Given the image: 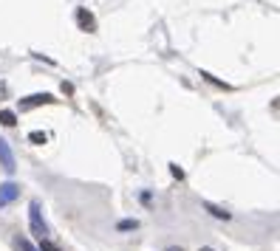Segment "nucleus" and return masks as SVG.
Here are the masks:
<instances>
[{
  "instance_id": "obj_5",
  "label": "nucleus",
  "mask_w": 280,
  "mask_h": 251,
  "mask_svg": "<svg viewBox=\"0 0 280 251\" xmlns=\"http://www.w3.org/2000/svg\"><path fill=\"white\" fill-rule=\"evenodd\" d=\"M77 23L85 28V31H94V28H97V20H94V14H91V11H85V9H77Z\"/></svg>"
},
{
  "instance_id": "obj_7",
  "label": "nucleus",
  "mask_w": 280,
  "mask_h": 251,
  "mask_svg": "<svg viewBox=\"0 0 280 251\" xmlns=\"http://www.w3.org/2000/svg\"><path fill=\"white\" fill-rule=\"evenodd\" d=\"M0 121H3L6 127H14V124H17V113L14 110H0Z\"/></svg>"
},
{
  "instance_id": "obj_3",
  "label": "nucleus",
  "mask_w": 280,
  "mask_h": 251,
  "mask_svg": "<svg viewBox=\"0 0 280 251\" xmlns=\"http://www.w3.org/2000/svg\"><path fill=\"white\" fill-rule=\"evenodd\" d=\"M17 195H20V186H17V183H11V181L0 183V206H9Z\"/></svg>"
},
{
  "instance_id": "obj_6",
  "label": "nucleus",
  "mask_w": 280,
  "mask_h": 251,
  "mask_svg": "<svg viewBox=\"0 0 280 251\" xmlns=\"http://www.w3.org/2000/svg\"><path fill=\"white\" fill-rule=\"evenodd\" d=\"M201 206L207 209V212H210L212 217H218V220H229V217H232V215H229V212H227L224 206H215V203H210V200H204Z\"/></svg>"
},
{
  "instance_id": "obj_8",
  "label": "nucleus",
  "mask_w": 280,
  "mask_h": 251,
  "mask_svg": "<svg viewBox=\"0 0 280 251\" xmlns=\"http://www.w3.org/2000/svg\"><path fill=\"white\" fill-rule=\"evenodd\" d=\"M116 229H119V232H133V229H139V220H119Z\"/></svg>"
},
{
  "instance_id": "obj_12",
  "label": "nucleus",
  "mask_w": 280,
  "mask_h": 251,
  "mask_svg": "<svg viewBox=\"0 0 280 251\" xmlns=\"http://www.w3.org/2000/svg\"><path fill=\"white\" fill-rule=\"evenodd\" d=\"M170 172H173V178H178V181L184 178V169H181L178 164H170Z\"/></svg>"
},
{
  "instance_id": "obj_10",
  "label": "nucleus",
  "mask_w": 280,
  "mask_h": 251,
  "mask_svg": "<svg viewBox=\"0 0 280 251\" xmlns=\"http://www.w3.org/2000/svg\"><path fill=\"white\" fill-rule=\"evenodd\" d=\"M37 251H62L57 243H51V240H40V249Z\"/></svg>"
},
{
  "instance_id": "obj_2",
  "label": "nucleus",
  "mask_w": 280,
  "mask_h": 251,
  "mask_svg": "<svg viewBox=\"0 0 280 251\" xmlns=\"http://www.w3.org/2000/svg\"><path fill=\"white\" fill-rule=\"evenodd\" d=\"M51 102H57L51 93H31L20 102V110H28V107H37V104H51Z\"/></svg>"
},
{
  "instance_id": "obj_14",
  "label": "nucleus",
  "mask_w": 280,
  "mask_h": 251,
  "mask_svg": "<svg viewBox=\"0 0 280 251\" xmlns=\"http://www.w3.org/2000/svg\"><path fill=\"white\" fill-rule=\"evenodd\" d=\"M0 96H6V85H0Z\"/></svg>"
},
{
  "instance_id": "obj_13",
  "label": "nucleus",
  "mask_w": 280,
  "mask_h": 251,
  "mask_svg": "<svg viewBox=\"0 0 280 251\" xmlns=\"http://www.w3.org/2000/svg\"><path fill=\"white\" fill-rule=\"evenodd\" d=\"M20 249H23V251H37L34 246H31L28 240H23V237H20Z\"/></svg>"
},
{
  "instance_id": "obj_1",
  "label": "nucleus",
  "mask_w": 280,
  "mask_h": 251,
  "mask_svg": "<svg viewBox=\"0 0 280 251\" xmlns=\"http://www.w3.org/2000/svg\"><path fill=\"white\" fill-rule=\"evenodd\" d=\"M28 223H31V232H34L40 240H45L48 229H45V220H43V215H40V200H31V206H28Z\"/></svg>"
},
{
  "instance_id": "obj_9",
  "label": "nucleus",
  "mask_w": 280,
  "mask_h": 251,
  "mask_svg": "<svg viewBox=\"0 0 280 251\" xmlns=\"http://www.w3.org/2000/svg\"><path fill=\"white\" fill-rule=\"evenodd\" d=\"M28 141H34V144H45V141H48V136H45V133H40V130H34V133H28Z\"/></svg>"
},
{
  "instance_id": "obj_16",
  "label": "nucleus",
  "mask_w": 280,
  "mask_h": 251,
  "mask_svg": "<svg viewBox=\"0 0 280 251\" xmlns=\"http://www.w3.org/2000/svg\"><path fill=\"white\" fill-rule=\"evenodd\" d=\"M198 251H215V249H207V246H204V249H198Z\"/></svg>"
},
{
  "instance_id": "obj_11",
  "label": "nucleus",
  "mask_w": 280,
  "mask_h": 251,
  "mask_svg": "<svg viewBox=\"0 0 280 251\" xmlns=\"http://www.w3.org/2000/svg\"><path fill=\"white\" fill-rule=\"evenodd\" d=\"M201 77L207 79V82H212V85H218V87H229L227 82H221V79H215V77H212V74H207V71H201Z\"/></svg>"
},
{
  "instance_id": "obj_15",
  "label": "nucleus",
  "mask_w": 280,
  "mask_h": 251,
  "mask_svg": "<svg viewBox=\"0 0 280 251\" xmlns=\"http://www.w3.org/2000/svg\"><path fill=\"white\" fill-rule=\"evenodd\" d=\"M167 251H181V249H175V246H170V249H167Z\"/></svg>"
},
{
  "instance_id": "obj_4",
  "label": "nucleus",
  "mask_w": 280,
  "mask_h": 251,
  "mask_svg": "<svg viewBox=\"0 0 280 251\" xmlns=\"http://www.w3.org/2000/svg\"><path fill=\"white\" fill-rule=\"evenodd\" d=\"M0 167H3L6 172H14V169H17V167H14V156H11L6 139H0Z\"/></svg>"
}]
</instances>
